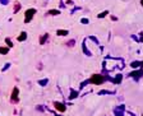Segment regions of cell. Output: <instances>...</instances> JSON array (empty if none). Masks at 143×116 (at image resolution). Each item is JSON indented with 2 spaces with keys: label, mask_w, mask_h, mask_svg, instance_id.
Masks as SVG:
<instances>
[{
  "label": "cell",
  "mask_w": 143,
  "mask_h": 116,
  "mask_svg": "<svg viewBox=\"0 0 143 116\" xmlns=\"http://www.w3.org/2000/svg\"><path fill=\"white\" fill-rule=\"evenodd\" d=\"M105 80L106 78L104 77V75H101V74H93L91 79H88V83H93V84H102V83H105Z\"/></svg>",
  "instance_id": "1"
},
{
  "label": "cell",
  "mask_w": 143,
  "mask_h": 116,
  "mask_svg": "<svg viewBox=\"0 0 143 116\" xmlns=\"http://www.w3.org/2000/svg\"><path fill=\"white\" fill-rule=\"evenodd\" d=\"M36 9L35 8H31V9H27L26 13H24V23H29L31 20H32L33 15L36 14Z\"/></svg>",
  "instance_id": "2"
},
{
  "label": "cell",
  "mask_w": 143,
  "mask_h": 116,
  "mask_svg": "<svg viewBox=\"0 0 143 116\" xmlns=\"http://www.w3.org/2000/svg\"><path fill=\"white\" fill-rule=\"evenodd\" d=\"M18 95H19V89H18V87H14L13 88V92H12V97H10L12 103H18V102H19Z\"/></svg>",
  "instance_id": "3"
},
{
  "label": "cell",
  "mask_w": 143,
  "mask_h": 116,
  "mask_svg": "<svg viewBox=\"0 0 143 116\" xmlns=\"http://www.w3.org/2000/svg\"><path fill=\"white\" fill-rule=\"evenodd\" d=\"M125 114V107L124 105H120V106H116L114 109V115L115 116H124Z\"/></svg>",
  "instance_id": "4"
},
{
  "label": "cell",
  "mask_w": 143,
  "mask_h": 116,
  "mask_svg": "<svg viewBox=\"0 0 143 116\" xmlns=\"http://www.w3.org/2000/svg\"><path fill=\"white\" fill-rule=\"evenodd\" d=\"M82 51L84 55H87V56H92V52L88 50V47H87V40H83V42H82Z\"/></svg>",
  "instance_id": "5"
},
{
  "label": "cell",
  "mask_w": 143,
  "mask_h": 116,
  "mask_svg": "<svg viewBox=\"0 0 143 116\" xmlns=\"http://www.w3.org/2000/svg\"><path fill=\"white\" fill-rule=\"evenodd\" d=\"M54 106H55V109H56L57 111H60V112H65V110H66L65 105L60 103V102H54Z\"/></svg>",
  "instance_id": "6"
},
{
  "label": "cell",
  "mask_w": 143,
  "mask_h": 116,
  "mask_svg": "<svg viewBox=\"0 0 143 116\" xmlns=\"http://www.w3.org/2000/svg\"><path fill=\"white\" fill-rule=\"evenodd\" d=\"M130 77H133L134 80H139V78L142 77V70H136V71H133V73H130Z\"/></svg>",
  "instance_id": "7"
},
{
  "label": "cell",
  "mask_w": 143,
  "mask_h": 116,
  "mask_svg": "<svg viewBox=\"0 0 143 116\" xmlns=\"http://www.w3.org/2000/svg\"><path fill=\"white\" fill-rule=\"evenodd\" d=\"M19 10H21V3H19V1H14V7H13V12H14L15 14H17V13L19 12Z\"/></svg>",
  "instance_id": "8"
},
{
  "label": "cell",
  "mask_w": 143,
  "mask_h": 116,
  "mask_svg": "<svg viewBox=\"0 0 143 116\" xmlns=\"http://www.w3.org/2000/svg\"><path fill=\"white\" fill-rule=\"evenodd\" d=\"M122 79H123V75L122 74H118L116 77L114 78V79H111L113 80V83H115V84H119L120 82H122Z\"/></svg>",
  "instance_id": "9"
},
{
  "label": "cell",
  "mask_w": 143,
  "mask_h": 116,
  "mask_svg": "<svg viewBox=\"0 0 143 116\" xmlns=\"http://www.w3.org/2000/svg\"><path fill=\"white\" fill-rule=\"evenodd\" d=\"M69 33V31H66V29H57L56 31V34L57 36H66Z\"/></svg>",
  "instance_id": "10"
},
{
  "label": "cell",
  "mask_w": 143,
  "mask_h": 116,
  "mask_svg": "<svg viewBox=\"0 0 143 116\" xmlns=\"http://www.w3.org/2000/svg\"><path fill=\"white\" fill-rule=\"evenodd\" d=\"M47 38H49V34L45 33L43 36H41V37H40V43H41V45L46 43V40H47Z\"/></svg>",
  "instance_id": "11"
},
{
  "label": "cell",
  "mask_w": 143,
  "mask_h": 116,
  "mask_svg": "<svg viewBox=\"0 0 143 116\" xmlns=\"http://www.w3.org/2000/svg\"><path fill=\"white\" fill-rule=\"evenodd\" d=\"M26 38H27V33L26 32H22L19 36H18V41H26Z\"/></svg>",
  "instance_id": "12"
},
{
  "label": "cell",
  "mask_w": 143,
  "mask_h": 116,
  "mask_svg": "<svg viewBox=\"0 0 143 116\" xmlns=\"http://www.w3.org/2000/svg\"><path fill=\"white\" fill-rule=\"evenodd\" d=\"M47 14H50V15H59L60 14V10H56V9H52V10H49Z\"/></svg>",
  "instance_id": "13"
},
{
  "label": "cell",
  "mask_w": 143,
  "mask_h": 116,
  "mask_svg": "<svg viewBox=\"0 0 143 116\" xmlns=\"http://www.w3.org/2000/svg\"><path fill=\"white\" fill-rule=\"evenodd\" d=\"M141 65H142V61H133L132 64H130L132 68H139Z\"/></svg>",
  "instance_id": "14"
},
{
  "label": "cell",
  "mask_w": 143,
  "mask_h": 116,
  "mask_svg": "<svg viewBox=\"0 0 143 116\" xmlns=\"http://www.w3.org/2000/svg\"><path fill=\"white\" fill-rule=\"evenodd\" d=\"M47 82H49V79H47V78H45V79H40V80H38V84H40V86H42V87H45V86L47 84Z\"/></svg>",
  "instance_id": "15"
},
{
  "label": "cell",
  "mask_w": 143,
  "mask_h": 116,
  "mask_svg": "<svg viewBox=\"0 0 143 116\" xmlns=\"http://www.w3.org/2000/svg\"><path fill=\"white\" fill-rule=\"evenodd\" d=\"M9 52V47H0V54L1 55H7Z\"/></svg>",
  "instance_id": "16"
},
{
  "label": "cell",
  "mask_w": 143,
  "mask_h": 116,
  "mask_svg": "<svg viewBox=\"0 0 143 116\" xmlns=\"http://www.w3.org/2000/svg\"><path fill=\"white\" fill-rule=\"evenodd\" d=\"M78 97V92L77 91H72L70 96H69V100H73V98H77Z\"/></svg>",
  "instance_id": "17"
},
{
  "label": "cell",
  "mask_w": 143,
  "mask_h": 116,
  "mask_svg": "<svg viewBox=\"0 0 143 116\" xmlns=\"http://www.w3.org/2000/svg\"><path fill=\"white\" fill-rule=\"evenodd\" d=\"M66 46H68V47H73V46H75V40H69V41L66 42Z\"/></svg>",
  "instance_id": "18"
},
{
  "label": "cell",
  "mask_w": 143,
  "mask_h": 116,
  "mask_svg": "<svg viewBox=\"0 0 143 116\" xmlns=\"http://www.w3.org/2000/svg\"><path fill=\"white\" fill-rule=\"evenodd\" d=\"M107 14H109V12H107V10H105V12H102V13H100V14H98L97 15V18H105Z\"/></svg>",
  "instance_id": "19"
},
{
  "label": "cell",
  "mask_w": 143,
  "mask_h": 116,
  "mask_svg": "<svg viewBox=\"0 0 143 116\" xmlns=\"http://www.w3.org/2000/svg\"><path fill=\"white\" fill-rule=\"evenodd\" d=\"M5 42H7V45H8V47H9V48L13 47V42L10 41V38H9V37H7V38H5Z\"/></svg>",
  "instance_id": "20"
},
{
  "label": "cell",
  "mask_w": 143,
  "mask_h": 116,
  "mask_svg": "<svg viewBox=\"0 0 143 116\" xmlns=\"http://www.w3.org/2000/svg\"><path fill=\"white\" fill-rule=\"evenodd\" d=\"M89 40H92V41L95 42L96 45H98V43H100V41L97 40V37H96V36H89Z\"/></svg>",
  "instance_id": "21"
},
{
  "label": "cell",
  "mask_w": 143,
  "mask_h": 116,
  "mask_svg": "<svg viewBox=\"0 0 143 116\" xmlns=\"http://www.w3.org/2000/svg\"><path fill=\"white\" fill-rule=\"evenodd\" d=\"M10 66H12V64H10V62H8V64H5V65H4V68L1 69V71H7L9 68H10Z\"/></svg>",
  "instance_id": "22"
},
{
  "label": "cell",
  "mask_w": 143,
  "mask_h": 116,
  "mask_svg": "<svg viewBox=\"0 0 143 116\" xmlns=\"http://www.w3.org/2000/svg\"><path fill=\"white\" fill-rule=\"evenodd\" d=\"M114 92H110V91H101L100 95H113Z\"/></svg>",
  "instance_id": "23"
},
{
  "label": "cell",
  "mask_w": 143,
  "mask_h": 116,
  "mask_svg": "<svg viewBox=\"0 0 143 116\" xmlns=\"http://www.w3.org/2000/svg\"><path fill=\"white\" fill-rule=\"evenodd\" d=\"M36 110H37V111H41V112H43V111H45V107H43V106H37V107H36Z\"/></svg>",
  "instance_id": "24"
},
{
  "label": "cell",
  "mask_w": 143,
  "mask_h": 116,
  "mask_svg": "<svg viewBox=\"0 0 143 116\" xmlns=\"http://www.w3.org/2000/svg\"><path fill=\"white\" fill-rule=\"evenodd\" d=\"M80 22H82L83 24H88V22H89V20L87 19V18H82V19H80Z\"/></svg>",
  "instance_id": "25"
},
{
  "label": "cell",
  "mask_w": 143,
  "mask_h": 116,
  "mask_svg": "<svg viewBox=\"0 0 143 116\" xmlns=\"http://www.w3.org/2000/svg\"><path fill=\"white\" fill-rule=\"evenodd\" d=\"M0 4H3V5H8L9 0H0Z\"/></svg>",
  "instance_id": "26"
},
{
  "label": "cell",
  "mask_w": 143,
  "mask_h": 116,
  "mask_svg": "<svg viewBox=\"0 0 143 116\" xmlns=\"http://www.w3.org/2000/svg\"><path fill=\"white\" fill-rule=\"evenodd\" d=\"M111 20H118V18L114 17V15H111Z\"/></svg>",
  "instance_id": "27"
}]
</instances>
